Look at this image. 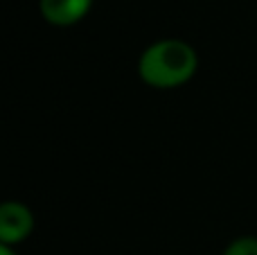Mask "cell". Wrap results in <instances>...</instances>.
I'll list each match as a JSON object with an SVG mask.
<instances>
[{"instance_id": "1", "label": "cell", "mask_w": 257, "mask_h": 255, "mask_svg": "<svg viewBox=\"0 0 257 255\" xmlns=\"http://www.w3.org/2000/svg\"><path fill=\"white\" fill-rule=\"evenodd\" d=\"M199 57L194 48L178 39H163L149 45L138 61V72L154 88H176L194 77Z\"/></svg>"}, {"instance_id": "2", "label": "cell", "mask_w": 257, "mask_h": 255, "mask_svg": "<svg viewBox=\"0 0 257 255\" xmlns=\"http://www.w3.org/2000/svg\"><path fill=\"white\" fill-rule=\"evenodd\" d=\"M34 228V217L23 203L7 201L0 208V244L12 246L23 239Z\"/></svg>"}, {"instance_id": "3", "label": "cell", "mask_w": 257, "mask_h": 255, "mask_svg": "<svg viewBox=\"0 0 257 255\" xmlns=\"http://www.w3.org/2000/svg\"><path fill=\"white\" fill-rule=\"evenodd\" d=\"M90 5L93 0H41V14L52 25L68 27L86 16Z\"/></svg>"}, {"instance_id": "4", "label": "cell", "mask_w": 257, "mask_h": 255, "mask_svg": "<svg viewBox=\"0 0 257 255\" xmlns=\"http://www.w3.org/2000/svg\"><path fill=\"white\" fill-rule=\"evenodd\" d=\"M223 255H257V237H239L223 251Z\"/></svg>"}, {"instance_id": "5", "label": "cell", "mask_w": 257, "mask_h": 255, "mask_svg": "<svg viewBox=\"0 0 257 255\" xmlns=\"http://www.w3.org/2000/svg\"><path fill=\"white\" fill-rule=\"evenodd\" d=\"M0 255H16V253H14L9 246H5V244H0Z\"/></svg>"}]
</instances>
